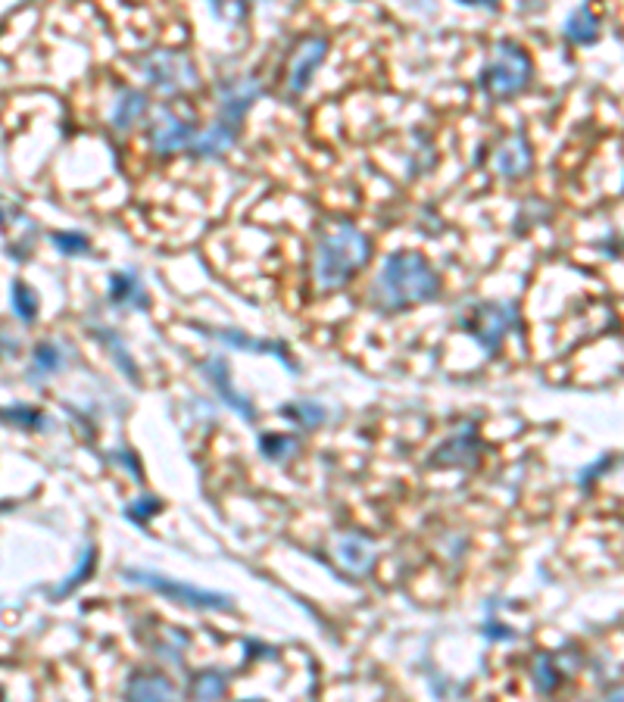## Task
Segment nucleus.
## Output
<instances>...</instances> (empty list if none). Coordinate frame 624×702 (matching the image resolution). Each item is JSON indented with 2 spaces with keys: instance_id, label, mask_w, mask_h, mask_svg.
I'll use <instances>...</instances> for the list:
<instances>
[{
  "instance_id": "1",
  "label": "nucleus",
  "mask_w": 624,
  "mask_h": 702,
  "mask_svg": "<svg viewBox=\"0 0 624 702\" xmlns=\"http://www.w3.org/2000/svg\"><path fill=\"white\" fill-rule=\"evenodd\" d=\"M440 291V278L428 266V259L400 250L394 256H387V263L381 266V275L372 284V300L381 312H403L415 303H428Z\"/></svg>"
},
{
  "instance_id": "2",
  "label": "nucleus",
  "mask_w": 624,
  "mask_h": 702,
  "mask_svg": "<svg viewBox=\"0 0 624 702\" xmlns=\"http://www.w3.org/2000/svg\"><path fill=\"white\" fill-rule=\"evenodd\" d=\"M372 259V244L353 225H337L319 241L316 250V281L322 291H337L356 278L359 269H366Z\"/></svg>"
},
{
  "instance_id": "3",
  "label": "nucleus",
  "mask_w": 624,
  "mask_h": 702,
  "mask_svg": "<svg viewBox=\"0 0 624 702\" xmlns=\"http://www.w3.org/2000/svg\"><path fill=\"white\" fill-rule=\"evenodd\" d=\"M528 78H531V60H528V54L518 44L503 41L497 47V54H493V60L487 63V69L481 75V85H484V91L490 97L506 100V97L522 91L528 85Z\"/></svg>"
},
{
  "instance_id": "4",
  "label": "nucleus",
  "mask_w": 624,
  "mask_h": 702,
  "mask_svg": "<svg viewBox=\"0 0 624 702\" xmlns=\"http://www.w3.org/2000/svg\"><path fill=\"white\" fill-rule=\"evenodd\" d=\"M125 578L135 581L141 587H150L156 593H163L166 600L185 603L194 609H231V596L228 593H213V590H200L194 584H181L172 578L156 575V571H144V568H125Z\"/></svg>"
},
{
  "instance_id": "5",
  "label": "nucleus",
  "mask_w": 624,
  "mask_h": 702,
  "mask_svg": "<svg viewBox=\"0 0 624 702\" xmlns=\"http://www.w3.org/2000/svg\"><path fill=\"white\" fill-rule=\"evenodd\" d=\"M515 322V306L512 303H487L472 309V316H465V331L475 337L484 350H497L503 337L509 334Z\"/></svg>"
},
{
  "instance_id": "6",
  "label": "nucleus",
  "mask_w": 624,
  "mask_h": 702,
  "mask_svg": "<svg viewBox=\"0 0 624 702\" xmlns=\"http://www.w3.org/2000/svg\"><path fill=\"white\" fill-rule=\"evenodd\" d=\"M144 69H147L150 82L160 85L163 91H178V88L197 82L191 63L185 57H178V54H156L153 60L144 63Z\"/></svg>"
},
{
  "instance_id": "7",
  "label": "nucleus",
  "mask_w": 624,
  "mask_h": 702,
  "mask_svg": "<svg viewBox=\"0 0 624 702\" xmlns=\"http://www.w3.org/2000/svg\"><path fill=\"white\" fill-rule=\"evenodd\" d=\"M481 456V440L475 437V431L468 428L465 434H456L453 440H447L444 447L437 450L434 465L444 468H472Z\"/></svg>"
},
{
  "instance_id": "8",
  "label": "nucleus",
  "mask_w": 624,
  "mask_h": 702,
  "mask_svg": "<svg viewBox=\"0 0 624 702\" xmlns=\"http://www.w3.org/2000/svg\"><path fill=\"white\" fill-rule=\"evenodd\" d=\"M337 562H341L347 571L353 575H369L372 565H375V546L366 540V537H344L337 540V550H334Z\"/></svg>"
},
{
  "instance_id": "9",
  "label": "nucleus",
  "mask_w": 624,
  "mask_h": 702,
  "mask_svg": "<svg viewBox=\"0 0 624 702\" xmlns=\"http://www.w3.org/2000/svg\"><path fill=\"white\" fill-rule=\"evenodd\" d=\"M191 125L188 122H181L175 119L172 113H163V119L153 125V147L160 150V153H175V150H185L191 144Z\"/></svg>"
},
{
  "instance_id": "10",
  "label": "nucleus",
  "mask_w": 624,
  "mask_h": 702,
  "mask_svg": "<svg viewBox=\"0 0 624 702\" xmlns=\"http://www.w3.org/2000/svg\"><path fill=\"white\" fill-rule=\"evenodd\" d=\"M206 372H210L206 378H210V384L216 387V394H219V397H222L234 412H241L247 422H253V419H256V409H253L241 394H234V387H231V378H228V366H225V362H222V359L210 362V366H206Z\"/></svg>"
},
{
  "instance_id": "11",
  "label": "nucleus",
  "mask_w": 624,
  "mask_h": 702,
  "mask_svg": "<svg viewBox=\"0 0 624 702\" xmlns=\"http://www.w3.org/2000/svg\"><path fill=\"white\" fill-rule=\"evenodd\" d=\"M256 94H259V85L253 82V78H247V82H234L231 88H225V94H222V116H225V122L238 125L241 116L250 110V103L256 100Z\"/></svg>"
},
{
  "instance_id": "12",
  "label": "nucleus",
  "mask_w": 624,
  "mask_h": 702,
  "mask_svg": "<svg viewBox=\"0 0 624 702\" xmlns=\"http://www.w3.org/2000/svg\"><path fill=\"white\" fill-rule=\"evenodd\" d=\"M325 57V41H306L300 50H297V60H294V69H291V88L294 91H303L306 82L312 78V72H316V66L322 63Z\"/></svg>"
},
{
  "instance_id": "13",
  "label": "nucleus",
  "mask_w": 624,
  "mask_h": 702,
  "mask_svg": "<svg viewBox=\"0 0 624 702\" xmlns=\"http://www.w3.org/2000/svg\"><path fill=\"white\" fill-rule=\"evenodd\" d=\"M110 300L116 306H141V309L147 306V297L141 291V281L135 275H128V272L113 275V281H110Z\"/></svg>"
},
{
  "instance_id": "14",
  "label": "nucleus",
  "mask_w": 624,
  "mask_h": 702,
  "mask_svg": "<svg viewBox=\"0 0 624 702\" xmlns=\"http://www.w3.org/2000/svg\"><path fill=\"white\" fill-rule=\"evenodd\" d=\"M234 135H238V125L219 122V125H213V128H210V132H203V135L194 141V150H197L200 156H216V153H222V150H228V147H231Z\"/></svg>"
},
{
  "instance_id": "15",
  "label": "nucleus",
  "mask_w": 624,
  "mask_h": 702,
  "mask_svg": "<svg viewBox=\"0 0 624 702\" xmlns=\"http://www.w3.org/2000/svg\"><path fill=\"white\" fill-rule=\"evenodd\" d=\"M531 163V153H528V144L522 138H515V144H506L500 153H497V166L503 175H522Z\"/></svg>"
},
{
  "instance_id": "16",
  "label": "nucleus",
  "mask_w": 624,
  "mask_h": 702,
  "mask_svg": "<svg viewBox=\"0 0 624 702\" xmlns=\"http://www.w3.org/2000/svg\"><path fill=\"white\" fill-rule=\"evenodd\" d=\"M175 690L166 678H160V674H141V678H135L132 684H128V696H138V699H169Z\"/></svg>"
},
{
  "instance_id": "17",
  "label": "nucleus",
  "mask_w": 624,
  "mask_h": 702,
  "mask_svg": "<svg viewBox=\"0 0 624 702\" xmlns=\"http://www.w3.org/2000/svg\"><path fill=\"white\" fill-rule=\"evenodd\" d=\"M147 110V100L144 94H135V91H128L119 103H116V110H113V122L116 128H132Z\"/></svg>"
},
{
  "instance_id": "18",
  "label": "nucleus",
  "mask_w": 624,
  "mask_h": 702,
  "mask_svg": "<svg viewBox=\"0 0 624 702\" xmlns=\"http://www.w3.org/2000/svg\"><path fill=\"white\" fill-rule=\"evenodd\" d=\"M10 297H13V312H16V319L32 322V319L38 316V294H35L25 281H13Z\"/></svg>"
},
{
  "instance_id": "19",
  "label": "nucleus",
  "mask_w": 624,
  "mask_h": 702,
  "mask_svg": "<svg viewBox=\"0 0 624 702\" xmlns=\"http://www.w3.org/2000/svg\"><path fill=\"white\" fill-rule=\"evenodd\" d=\"M565 35H568L571 41H575V44H587V41H596V35H600V29H596V19H593L587 10H578L575 16L568 19Z\"/></svg>"
},
{
  "instance_id": "20",
  "label": "nucleus",
  "mask_w": 624,
  "mask_h": 702,
  "mask_svg": "<svg viewBox=\"0 0 624 702\" xmlns=\"http://www.w3.org/2000/svg\"><path fill=\"white\" fill-rule=\"evenodd\" d=\"M534 681H537V690H540V693H553V690H556V684L562 681V674H559V668H556V662H553V656H550V653H543V656L537 659V674H534Z\"/></svg>"
},
{
  "instance_id": "21",
  "label": "nucleus",
  "mask_w": 624,
  "mask_h": 702,
  "mask_svg": "<svg viewBox=\"0 0 624 702\" xmlns=\"http://www.w3.org/2000/svg\"><path fill=\"white\" fill-rule=\"evenodd\" d=\"M63 366V356L54 344H41L35 347V372L41 375H50V372H57Z\"/></svg>"
},
{
  "instance_id": "22",
  "label": "nucleus",
  "mask_w": 624,
  "mask_h": 702,
  "mask_svg": "<svg viewBox=\"0 0 624 702\" xmlns=\"http://www.w3.org/2000/svg\"><path fill=\"white\" fill-rule=\"evenodd\" d=\"M94 559H97V553H94V546H88V553H85L82 565H78V568L72 571V578H69L66 584H60V587L54 590V596H60V593H69V590H75L78 584H82L85 578H91V568H94Z\"/></svg>"
},
{
  "instance_id": "23",
  "label": "nucleus",
  "mask_w": 624,
  "mask_h": 702,
  "mask_svg": "<svg viewBox=\"0 0 624 702\" xmlns=\"http://www.w3.org/2000/svg\"><path fill=\"white\" fill-rule=\"evenodd\" d=\"M259 447H263V453L269 459H284V456H291V450L297 447L291 437H275V434H266L263 440H259Z\"/></svg>"
},
{
  "instance_id": "24",
  "label": "nucleus",
  "mask_w": 624,
  "mask_h": 702,
  "mask_svg": "<svg viewBox=\"0 0 624 702\" xmlns=\"http://www.w3.org/2000/svg\"><path fill=\"white\" fill-rule=\"evenodd\" d=\"M54 244L69 253V256H78V253H88V238L85 234H75V231H57L54 234Z\"/></svg>"
},
{
  "instance_id": "25",
  "label": "nucleus",
  "mask_w": 624,
  "mask_h": 702,
  "mask_svg": "<svg viewBox=\"0 0 624 702\" xmlns=\"http://www.w3.org/2000/svg\"><path fill=\"white\" fill-rule=\"evenodd\" d=\"M284 415H291V419H297L300 425H316L325 419V412L319 406H312V403H297V406H284L281 409Z\"/></svg>"
},
{
  "instance_id": "26",
  "label": "nucleus",
  "mask_w": 624,
  "mask_h": 702,
  "mask_svg": "<svg viewBox=\"0 0 624 702\" xmlns=\"http://www.w3.org/2000/svg\"><path fill=\"white\" fill-rule=\"evenodd\" d=\"M156 512H160V500L144 497L141 503H135V506L125 509V518H132V522H138V525H147L150 515H156Z\"/></svg>"
},
{
  "instance_id": "27",
  "label": "nucleus",
  "mask_w": 624,
  "mask_h": 702,
  "mask_svg": "<svg viewBox=\"0 0 624 702\" xmlns=\"http://www.w3.org/2000/svg\"><path fill=\"white\" fill-rule=\"evenodd\" d=\"M0 419L13 425H25V428H38L44 422V415L35 409H7V412H0Z\"/></svg>"
},
{
  "instance_id": "28",
  "label": "nucleus",
  "mask_w": 624,
  "mask_h": 702,
  "mask_svg": "<svg viewBox=\"0 0 624 702\" xmlns=\"http://www.w3.org/2000/svg\"><path fill=\"white\" fill-rule=\"evenodd\" d=\"M194 693H197L200 699H213V696H222V693H225V684H222V681H213V674H200V681H197Z\"/></svg>"
},
{
  "instance_id": "29",
  "label": "nucleus",
  "mask_w": 624,
  "mask_h": 702,
  "mask_svg": "<svg viewBox=\"0 0 624 702\" xmlns=\"http://www.w3.org/2000/svg\"><path fill=\"white\" fill-rule=\"evenodd\" d=\"M484 631H487L490 637H512V631H500V628H493V621L487 624V628H484Z\"/></svg>"
},
{
  "instance_id": "30",
  "label": "nucleus",
  "mask_w": 624,
  "mask_h": 702,
  "mask_svg": "<svg viewBox=\"0 0 624 702\" xmlns=\"http://www.w3.org/2000/svg\"><path fill=\"white\" fill-rule=\"evenodd\" d=\"M459 4H481V7H497V0H459Z\"/></svg>"
},
{
  "instance_id": "31",
  "label": "nucleus",
  "mask_w": 624,
  "mask_h": 702,
  "mask_svg": "<svg viewBox=\"0 0 624 702\" xmlns=\"http://www.w3.org/2000/svg\"><path fill=\"white\" fill-rule=\"evenodd\" d=\"M0 228H4V206H0Z\"/></svg>"
}]
</instances>
